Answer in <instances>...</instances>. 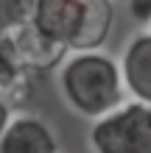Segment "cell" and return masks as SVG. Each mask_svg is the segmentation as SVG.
Wrapping results in <instances>:
<instances>
[{
    "label": "cell",
    "mask_w": 151,
    "mask_h": 153,
    "mask_svg": "<svg viewBox=\"0 0 151 153\" xmlns=\"http://www.w3.org/2000/svg\"><path fill=\"white\" fill-rule=\"evenodd\" d=\"M59 89L70 111L95 120L126 100L120 64L101 48L95 50H67L59 64Z\"/></svg>",
    "instance_id": "cell-1"
},
{
    "label": "cell",
    "mask_w": 151,
    "mask_h": 153,
    "mask_svg": "<svg viewBox=\"0 0 151 153\" xmlns=\"http://www.w3.org/2000/svg\"><path fill=\"white\" fill-rule=\"evenodd\" d=\"M92 153H151V103L120 100L90 125Z\"/></svg>",
    "instance_id": "cell-2"
},
{
    "label": "cell",
    "mask_w": 151,
    "mask_h": 153,
    "mask_svg": "<svg viewBox=\"0 0 151 153\" xmlns=\"http://www.w3.org/2000/svg\"><path fill=\"white\" fill-rule=\"evenodd\" d=\"M0 153H59V139L42 117L11 111L0 131Z\"/></svg>",
    "instance_id": "cell-3"
},
{
    "label": "cell",
    "mask_w": 151,
    "mask_h": 153,
    "mask_svg": "<svg viewBox=\"0 0 151 153\" xmlns=\"http://www.w3.org/2000/svg\"><path fill=\"white\" fill-rule=\"evenodd\" d=\"M81 17H84V0H34L28 22L48 39L65 45L70 50L78 36V28H81Z\"/></svg>",
    "instance_id": "cell-4"
},
{
    "label": "cell",
    "mask_w": 151,
    "mask_h": 153,
    "mask_svg": "<svg viewBox=\"0 0 151 153\" xmlns=\"http://www.w3.org/2000/svg\"><path fill=\"white\" fill-rule=\"evenodd\" d=\"M14 45V56L20 61V67L25 70L28 75H42V73H50L62 64V59L67 56V48L59 42L48 39L42 31H37L31 22L20 25V28L8 31Z\"/></svg>",
    "instance_id": "cell-5"
},
{
    "label": "cell",
    "mask_w": 151,
    "mask_h": 153,
    "mask_svg": "<svg viewBox=\"0 0 151 153\" xmlns=\"http://www.w3.org/2000/svg\"><path fill=\"white\" fill-rule=\"evenodd\" d=\"M118 64L126 92L134 100L151 103V31H140L126 42Z\"/></svg>",
    "instance_id": "cell-6"
},
{
    "label": "cell",
    "mask_w": 151,
    "mask_h": 153,
    "mask_svg": "<svg viewBox=\"0 0 151 153\" xmlns=\"http://www.w3.org/2000/svg\"><path fill=\"white\" fill-rule=\"evenodd\" d=\"M31 78L34 75L25 73L20 67V61H17V56H14L11 36H8V33H0V97H3L11 109H20L34 95Z\"/></svg>",
    "instance_id": "cell-7"
},
{
    "label": "cell",
    "mask_w": 151,
    "mask_h": 153,
    "mask_svg": "<svg viewBox=\"0 0 151 153\" xmlns=\"http://www.w3.org/2000/svg\"><path fill=\"white\" fill-rule=\"evenodd\" d=\"M115 25V3L112 0H84L81 28L70 50H95L109 39Z\"/></svg>",
    "instance_id": "cell-8"
},
{
    "label": "cell",
    "mask_w": 151,
    "mask_h": 153,
    "mask_svg": "<svg viewBox=\"0 0 151 153\" xmlns=\"http://www.w3.org/2000/svg\"><path fill=\"white\" fill-rule=\"evenodd\" d=\"M34 0H0V33H8L31 20Z\"/></svg>",
    "instance_id": "cell-9"
},
{
    "label": "cell",
    "mask_w": 151,
    "mask_h": 153,
    "mask_svg": "<svg viewBox=\"0 0 151 153\" xmlns=\"http://www.w3.org/2000/svg\"><path fill=\"white\" fill-rule=\"evenodd\" d=\"M126 11L134 22L140 25H151V0H126Z\"/></svg>",
    "instance_id": "cell-10"
},
{
    "label": "cell",
    "mask_w": 151,
    "mask_h": 153,
    "mask_svg": "<svg viewBox=\"0 0 151 153\" xmlns=\"http://www.w3.org/2000/svg\"><path fill=\"white\" fill-rule=\"evenodd\" d=\"M11 111H14V109H11V106H8V103L3 100V97H0V131H3V125L8 123V117H11Z\"/></svg>",
    "instance_id": "cell-11"
},
{
    "label": "cell",
    "mask_w": 151,
    "mask_h": 153,
    "mask_svg": "<svg viewBox=\"0 0 151 153\" xmlns=\"http://www.w3.org/2000/svg\"><path fill=\"white\" fill-rule=\"evenodd\" d=\"M148 31H151V25H148Z\"/></svg>",
    "instance_id": "cell-12"
}]
</instances>
